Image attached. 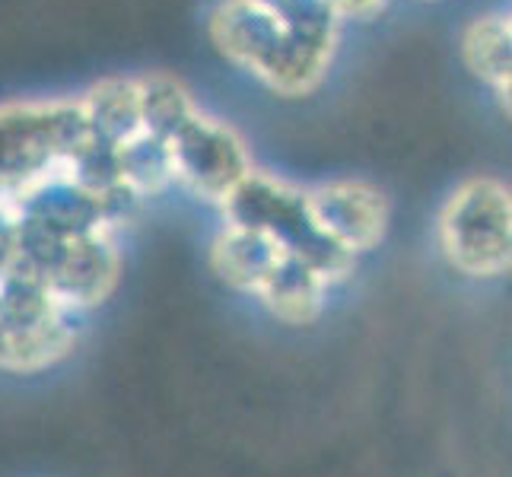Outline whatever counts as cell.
I'll return each instance as SVG.
<instances>
[{
    "instance_id": "cell-15",
    "label": "cell",
    "mask_w": 512,
    "mask_h": 477,
    "mask_svg": "<svg viewBox=\"0 0 512 477\" xmlns=\"http://www.w3.org/2000/svg\"><path fill=\"white\" fill-rule=\"evenodd\" d=\"M118 166H121V182L131 185L140 198L160 194L175 179L169 144L144 131L134 140H128L125 147H118Z\"/></svg>"
},
{
    "instance_id": "cell-7",
    "label": "cell",
    "mask_w": 512,
    "mask_h": 477,
    "mask_svg": "<svg viewBox=\"0 0 512 477\" xmlns=\"http://www.w3.org/2000/svg\"><path fill=\"white\" fill-rule=\"evenodd\" d=\"M309 214L322 233L347 255H363L385 239L392 207L388 198L369 182L344 179L306 191Z\"/></svg>"
},
{
    "instance_id": "cell-12",
    "label": "cell",
    "mask_w": 512,
    "mask_h": 477,
    "mask_svg": "<svg viewBox=\"0 0 512 477\" xmlns=\"http://www.w3.org/2000/svg\"><path fill=\"white\" fill-rule=\"evenodd\" d=\"M86 131L105 147H125L140 131V102H137V80L112 77L96 83L80 102Z\"/></svg>"
},
{
    "instance_id": "cell-16",
    "label": "cell",
    "mask_w": 512,
    "mask_h": 477,
    "mask_svg": "<svg viewBox=\"0 0 512 477\" xmlns=\"http://www.w3.org/2000/svg\"><path fill=\"white\" fill-rule=\"evenodd\" d=\"M258 10H264L280 26H287L293 35L306 39L319 48L334 51L338 39V13L328 7V0H245Z\"/></svg>"
},
{
    "instance_id": "cell-3",
    "label": "cell",
    "mask_w": 512,
    "mask_h": 477,
    "mask_svg": "<svg viewBox=\"0 0 512 477\" xmlns=\"http://www.w3.org/2000/svg\"><path fill=\"white\" fill-rule=\"evenodd\" d=\"M86 140L77 102H10L0 105V201L64 172Z\"/></svg>"
},
{
    "instance_id": "cell-13",
    "label": "cell",
    "mask_w": 512,
    "mask_h": 477,
    "mask_svg": "<svg viewBox=\"0 0 512 477\" xmlns=\"http://www.w3.org/2000/svg\"><path fill=\"white\" fill-rule=\"evenodd\" d=\"M462 58L474 77L490 83L500 96H509L512 77V32L509 16H478L462 35Z\"/></svg>"
},
{
    "instance_id": "cell-19",
    "label": "cell",
    "mask_w": 512,
    "mask_h": 477,
    "mask_svg": "<svg viewBox=\"0 0 512 477\" xmlns=\"http://www.w3.org/2000/svg\"><path fill=\"white\" fill-rule=\"evenodd\" d=\"M385 0H328V7L341 16H350V20H369L373 13L382 10Z\"/></svg>"
},
{
    "instance_id": "cell-2",
    "label": "cell",
    "mask_w": 512,
    "mask_h": 477,
    "mask_svg": "<svg viewBox=\"0 0 512 477\" xmlns=\"http://www.w3.org/2000/svg\"><path fill=\"white\" fill-rule=\"evenodd\" d=\"M226 223L252 229V233L268 236L280 252L306 261L325 284H338L350 277L353 255L338 249L309 214L306 191L264 172H249L236 185V191L223 201Z\"/></svg>"
},
{
    "instance_id": "cell-9",
    "label": "cell",
    "mask_w": 512,
    "mask_h": 477,
    "mask_svg": "<svg viewBox=\"0 0 512 477\" xmlns=\"http://www.w3.org/2000/svg\"><path fill=\"white\" fill-rule=\"evenodd\" d=\"M80 312L58 306L26 325H0V369L7 373H42L61 363L77 347Z\"/></svg>"
},
{
    "instance_id": "cell-6",
    "label": "cell",
    "mask_w": 512,
    "mask_h": 477,
    "mask_svg": "<svg viewBox=\"0 0 512 477\" xmlns=\"http://www.w3.org/2000/svg\"><path fill=\"white\" fill-rule=\"evenodd\" d=\"M169 153L175 179L198 198L217 204H223L245 175L252 172L249 153H245L239 134L207 115H194L169 140Z\"/></svg>"
},
{
    "instance_id": "cell-10",
    "label": "cell",
    "mask_w": 512,
    "mask_h": 477,
    "mask_svg": "<svg viewBox=\"0 0 512 477\" xmlns=\"http://www.w3.org/2000/svg\"><path fill=\"white\" fill-rule=\"evenodd\" d=\"M328 284L315 274L306 261L293 255H280V261L264 277L255 296L264 303L277 322L284 325H312L322 315Z\"/></svg>"
},
{
    "instance_id": "cell-14",
    "label": "cell",
    "mask_w": 512,
    "mask_h": 477,
    "mask_svg": "<svg viewBox=\"0 0 512 477\" xmlns=\"http://www.w3.org/2000/svg\"><path fill=\"white\" fill-rule=\"evenodd\" d=\"M137 102H140V128L144 134L156 140H169L179 134L188 121L198 115L191 102V93L185 86L166 77V74H150L137 80Z\"/></svg>"
},
{
    "instance_id": "cell-18",
    "label": "cell",
    "mask_w": 512,
    "mask_h": 477,
    "mask_svg": "<svg viewBox=\"0 0 512 477\" xmlns=\"http://www.w3.org/2000/svg\"><path fill=\"white\" fill-rule=\"evenodd\" d=\"M20 258V217L10 201H0V274H7Z\"/></svg>"
},
{
    "instance_id": "cell-1",
    "label": "cell",
    "mask_w": 512,
    "mask_h": 477,
    "mask_svg": "<svg viewBox=\"0 0 512 477\" xmlns=\"http://www.w3.org/2000/svg\"><path fill=\"white\" fill-rule=\"evenodd\" d=\"M210 42L223 58L255 74L280 96H306L328 74L331 51L319 48L280 26L274 16L245 4L226 0L210 16Z\"/></svg>"
},
{
    "instance_id": "cell-8",
    "label": "cell",
    "mask_w": 512,
    "mask_h": 477,
    "mask_svg": "<svg viewBox=\"0 0 512 477\" xmlns=\"http://www.w3.org/2000/svg\"><path fill=\"white\" fill-rule=\"evenodd\" d=\"M10 204L23 223L42 229V233L55 239H83L93 233H109L96 194L70 182L64 172L32 185Z\"/></svg>"
},
{
    "instance_id": "cell-17",
    "label": "cell",
    "mask_w": 512,
    "mask_h": 477,
    "mask_svg": "<svg viewBox=\"0 0 512 477\" xmlns=\"http://www.w3.org/2000/svg\"><path fill=\"white\" fill-rule=\"evenodd\" d=\"M64 175L70 182H77L80 188H86L90 194L109 191L121 182V166H118V150L115 147H105L99 140H86V144L67 159Z\"/></svg>"
},
{
    "instance_id": "cell-4",
    "label": "cell",
    "mask_w": 512,
    "mask_h": 477,
    "mask_svg": "<svg viewBox=\"0 0 512 477\" xmlns=\"http://www.w3.org/2000/svg\"><path fill=\"white\" fill-rule=\"evenodd\" d=\"M439 249L458 274L503 277L512 261V198L497 179H468L439 214Z\"/></svg>"
},
{
    "instance_id": "cell-11",
    "label": "cell",
    "mask_w": 512,
    "mask_h": 477,
    "mask_svg": "<svg viewBox=\"0 0 512 477\" xmlns=\"http://www.w3.org/2000/svg\"><path fill=\"white\" fill-rule=\"evenodd\" d=\"M280 255L284 252L268 236L226 223V229L210 245V268H214V274L226 287L255 293L280 261Z\"/></svg>"
},
{
    "instance_id": "cell-5",
    "label": "cell",
    "mask_w": 512,
    "mask_h": 477,
    "mask_svg": "<svg viewBox=\"0 0 512 477\" xmlns=\"http://www.w3.org/2000/svg\"><path fill=\"white\" fill-rule=\"evenodd\" d=\"M61 306L83 312L102 306L118 287L121 255L109 233L55 239L20 220V258Z\"/></svg>"
}]
</instances>
